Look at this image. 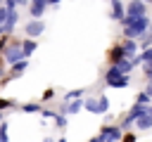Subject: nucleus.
Segmentation results:
<instances>
[{
  "label": "nucleus",
  "instance_id": "nucleus-1",
  "mask_svg": "<svg viewBox=\"0 0 152 142\" xmlns=\"http://www.w3.org/2000/svg\"><path fill=\"white\" fill-rule=\"evenodd\" d=\"M121 24H124V38H140L145 31H150L152 28V21H150V17L145 14V17H124L121 19Z\"/></svg>",
  "mask_w": 152,
  "mask_h": 142
},
{
  "label": "nucleus",
  "instance_id": "nucleus-2",
  "mask_svg": "<svg viewBox=\"0 0 152 142\" xmlns=\"http://www.w3.org/2000/svg\"><path fill=\"white\" fill-rule=\"evenodd\" d=\"M104 83L109 88H128V73H121L119 66H109V71L104 73Z\"/></svg>",
  "mask_w": 152,
  "mask_h": 142
},
{
  "label": "nucleus",
  "instance_id": "nucleus-3",
  "mask_svg": "<svg viewBox=\"0 0 152 142\" xmlns=\"http://www.w3.org/2000/svg\"><path fill=\"white\" fill-rule=\"evenodd\" d=\"M124 128L121 125H102V140L104 142H121Z\"/></svg>",
  "mask_w": 152,
  "mask_h": 142
},
{
  "label": "nucleus",
  "instance_id": "nucleus-4",
  "mask_svg": "<svg viewBox=\"0 0 152 142\" xmlns=\"http://www.w3.org/2000/svg\"><path fill=\"white\" fill-rule=\"evenodd\" d=\"M126 14L128 17H145L147 14V2L145 0H131L126 5Z\"/></svg>",
  "mask_w": 152,
  "mask_h": 142
},
{
  "label": "nucleus",
  "instance_id": "nucleus-5",
  "mask_svg": "<svg viewBox=\"0 0 152 142\" xmlns=\"http://www.w3.org/2000/svg\"><path fill=\"white\" fill-rule=\"evenodd\" d=\"M121 59H128V57L124 54V47H121V43H114V45L109 47V52H107V62H109V66H114V64H119Z\"/></svg>",
  "mask_w": 152,
  "mask_h": 142
},
{
  "label": "nucleus",
  "instance_id": "nucleus-6",
  "mask_svg": "<svg viewBox=\"0 0 152 142\" xmlns=\"http://www.w3.org/2000/svg\"><path fill=\"white\" fill-rule=\"evenodd\" d=\"M121 47H124V54H126L128 59H133V57L140 52V45H138L135 38H124V40H121Z\"/></svg>",
  "mask_w": 152,
  "mask_h": 142
},
{
  "label": "nucleus",
  "instance_id": "nucleus-7",
  "mask_svg": "<svg viewBox=\"0 0 152 142\" xmlns=\"http://www.w3.org/2000/svg\"><path fill=\"white\" fill-rule=\"evenodd\" d=\"M86 106H88L90 111H95V114H104V111L109 109V99H107V97H97V99H90Z\"/></svg>",
  "mask_w": 152,
  "mask_h": 142
},
{
  "label": "nucleus",
  "instance_id": "nucleus-8",
  "mask_svg": "<svg viewBox=\"0 0 152 142\" xmlns=\"http://www.w3.org/2000/svg\"><path fill=\"white\" fill-rule=\"evenodd\" d=\"M126 17V9H124V5H121V0H114L112 2V19H116V21H121Z\"/></svg>",
  "mask_w": 152,
  "mask_h": 142
},
{
  "label": "nucleus",
  "instance_id": "nucleus-9",
  "mask_svg": "<svg viewBox=\"0 0 152 142\" xmlns=\"http://www.w3.org/2000/svg\"><path fill=\"white\" fill-rule=\"evenodd\" d=\"M135 128H138V130H150V128H152V116H150V111H145V114L135 121Z\"/></svg>",
  "mask_w": 152,
  "mask_h": 142
},
{
  "label": "nucleus",
  "instance_id": "nucleus-10",
  "mask_svg": "<svg viewBox=\"0 0 152 142\" xmlns=\"http://www.w3.org/2000/svg\"><path fill=\"white\" fill-rule=\"evenodd\" d=\"M114 66H119V71H121V73H131V71L135 69V64H133L131 59H121V62H119V64H114Z\"/></svg>",
  "mask_w": 152,
  "mask_h": 142
},
{
  "label": "nucleus",
  "instance_id": "nucleus-11",
  "mask_svg": "<svg viewBox=\"0 0 152 142\" xmlns=\"http://www.w3.org/2000/svg\"><path fill=\"white\" fill-rule=\"evenodd\" d=\"M150 99H152V97H150V95H147V92H145V90H142V92H138V95H135V102H140V104H145V106H147V104H150Z\"/></svg>",
  "mask_w": 152,
  "mask_h": 142
},
{
  "label": "nucleus",
  "instance_id": "nucleus-12",
  "mask_svg": "<svg viewBox=\"0 0 152 142\" xmlns=\"http://www.w3.org/2000/svg\"><path fill=\"white\" fill-rule=\"evenodd\" d=\"M142 73H145V78H147V80L152 78V62H147V64H142Z\"/></svg>",
  "mask_w": 152,
  "mask_h": 142
},
{
  "label": "nucleus",
  "instance_id": "nucleus-13",
  "mask_svg": "<svg viewBox=\"0 0 152 142\" xmlns=\"http://www.w3.org/2000/svg\"><path fill=\"white\" fill-rule=\"evenodd\" d=\"M121 142H135V135H133V133H128V130H124V137H121Z\"/></svg>",
  "mask_w": 152,
  "mask_h": 142
},
{
  "label": "nucleus",
  "instance_id": "nucleus-14",
  "mask_svg": "<svg viewBox=\"0 0 152 142\" xmlns=\"http://www.w3.org/2000/svg\"><path fill=\"white\" fill-rule=\"evenodd\" d=\"M145 92H147V95H150V97H152V78H150V80H147V85H145Z\"/></svg>",
  "mask_w": 152,
  "mask_h": 142
},
{
  "label": "nucleus",
  "instance_id": "nucleus-15",
  "mask_svg": "<svg viewBox=\"0 0 152 142\" xmlns=\"http://www.w3.org/2000/svg\"><path fill=\"white\" fill-rule=\"evenodd\" d=\"M90 142H104V140H102V135H100V137H93Z\"/></svg>",
  "mask_w": 152,
  "mask_h": 142
},
{
  "label": "nucleus",
  "instance_id": "nucleus-16",
  "mask_svg": "<svg viewBox=\"0 0 152 142\" xmlns=\"http://www.w3.org/2000/svg\"><path fill=\"white\" fill-rule=\"evenodd\" d=\"M147 111H150V116H152V104H150V106H147Z\"/></svg>",
  "mask_w": 152,
  "mask_h": 142
},
{
  "label": "nucleus",
  "instance_id": "nucleus-17",
  "mask_svg": "<svg viewBox=\"0 0 152 142\" xmlns=\"http://www.w3.org/2000/svg\"><path fill=\"white\" fill-rule=\"evenodd\" d=\"M145 2H147V5H152V0H145Z\"/></svg>",
  "mask_w": 152,
  "mask_h": 142
},
{
  "label": "nucleus",
  "instance_id": "nucleus-18",
  "mask_svg": "<svg viewBox=\"0 0 152 142\" xmlns=\"http://www.w3.org/2000/svg\"><path fill=\"white\" fill-rule=\"evenodd\" d=\"M112 2H114V0H112Z\"/></svg>",
  "mask_w": 152,
  "mask_h": 142
}]
</instances>
